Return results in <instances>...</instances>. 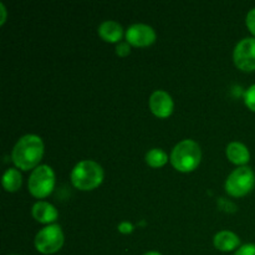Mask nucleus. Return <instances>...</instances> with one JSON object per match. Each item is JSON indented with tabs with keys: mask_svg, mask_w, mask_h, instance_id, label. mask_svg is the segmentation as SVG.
Returning <instances> with one entry per match:
<instances>
[{
	"mask_svg": "<svg viewBox=\"0 0 255 255\" xmlns=\"http://www.w3.org/2000/svg\"><path fill=\"white\" fill-rule=\"evenodd\" d=\"M64 241L65 237L61 227L57 224H50L37 232L34 244L39 253L50 255L57 253L62 248Z\"/></svg>",
	"mask_w": 255,
	"mask_h": 255,
	"instance_id": "6",
	"label": "nucleus"
},
{
	"mask_svg": "<svg viewBox=\"0 0 255 255\" xmlns=\"http://www.w3.org/2000/svg\"><path fill=\"white\" fill-rule=\"evenodd\" d=\"M44 156V142L36 134H25L15 143L11 159L22 171L36 168Z\"/></svg>",
	"mask_w": 255,
	"mask_h": 255,
	"instance_id": "1",
	"label": "nucleus"
},
{
	"mask_svg": "<svg viewBox=\"0 0 255 255\" xmlns=\"http://www.w3.org/2000/svg\"><path fill=\"white\" fill-rule=\"evenodd\" d=\"M213 244L218 251L232 252L237 249L241 244V239L236 233L231 231H222L214 236Z\"/></svg>",
	"mask_w": 255,
	"mask_h": 255,
	"instance_id": "12",
	"label": "nucleus"
},
{
	"mask_svg": "<svg viewBox=\"0 0 255 255\" xmlns=\"http://www.w3.org/2000/svg\"><path fill=\"white\" fill-rule=\"evenodd\" d=\"M201 147L193 139H183L177 143L171 152L172 166L183 173L194 171L201 163Z\"/></svg>",
	"mask_w": 255,
	"mask_h": 255,
	"instance_id": "3",
	"label": "nucleus"
},
{
	"mask_svg": "<svg viewBox=\"0 0 255 255\" xmlns=\"http://www.w3.org/2000/svg\"><path fill=\"white\" fill-rule=\"evenodd\" d=\"M233 60L242 71H255V37H246L236 45Z\"/></svg>",
	"mask_w": 255,
	"mask_h": 255,
	"instance_id": "7",
	"label": "nucleus"
},
{
	"mask_svg": "<svg viewBox=\"0 0 255 255\" xmlns=\"http://www.w3.org/2000/svg\"><path fill=\"white\" fill-rule=\"evenodd\" d=\"M29 192L35 198H46L51 194L55 187V173L51 167L40 164L32 169L27 182Z\"/></svg>",
	"mask_w": 255,
	"mask_h": 255,
	"instance_id": "4",
	"label": "nucleus"
},
{
	"mask_svg": "<svg viewBox=\"0 0 255 255\" xmlns=\"http://www.w3.org/2000/svg\"><path fill=\"white\" fill-rule=\"evenodd\" d=\"M227 158L234 164H238V166L243 167L244 164H247L251 159V153H249V149L246 144H243L242 142H231V143L227 146L226 149Z\"/></svg>",
	"mask_w": 255,
	"mask_h": 255,
	"instance_id": "11",
	"label": "nucleus"
},
{
	"mask_svg": "<svg viewBox=\"0 0 255 255\" xmlns=\"http://www.w3.org/2000/svg\"><path fill=\"white\" fill-rule=\"evenodd\" d=\"M31 214L34 217V219L39 223L42 224H51L54 222L57 221L59 218V212L55 208L52 204H50L49 202L40 201L32 206Z\"/></svg>",
	"mask_w": 255,
	"mask_h": 255,
	"instance_id": "10",
	"label": "nucleus"
},
{
	"mask_svg": "<svg viewBox=\"0 0 255 255\" xmlns=\"http://www.w3.org/2000/svg\"><path fill=\"white\" fill-rule=\"evenodd\" d=\"M126 41L132 46H149L156 41V31L149 25L133 24L126 30Z\"/></svg>",
	"mask_w": 255,
	"mask_h": 255,
	"instance_id": "8",
	"label": "nucleus"
},
{
	"mask_svg": "<svg viewBox=\"0 0 255 255\" xmlns=\"http://www.w3.org/2000/svg\"><path fill=\"white\" fill-rule=\"evenodd\" d=\"M143 255H162V254L158 253V252H147V253H144Z\"/></svg>",
	"mask_w": 255,
	"mask_h": 255,
	"instance_id": "22",
	"label": "nucleus"
},
{
	"mask_svg": "<svg viewBox=\"0 0 255 255\" xmlns=\"http://www.w3.org/2000/svg\"><path fill=\"white\" fill-rule=\"evenodd\" d=\"M129 52H131V49H129L128 42H127V41L126 42L120 41L119 44H117L116 54L119 55V56L125 57V56H127V55H129Z\"/></svg>",
	"mask_w": 255,
	"mask_h": 255,
	"instance_id": "19",
	"label": "nucleus"
},
{
	"mask_svg": "<svg viewBox=\"0 0 255 255\" xmlns=\"http://www.w3.org/2000/svg\"><path fill=\"white\" fill-rule=\"evenodd\" d=\"M22 178L16 168H9L2 174V187L7 192H16L21 187Z\"/></svg>",
	"mask_w": 255,
	"mask_h": 255,
	"instance_id": "14",
	"label": "nucleus"
},
{
	"mask_svg": "<svg viewBox=\"0 0 255 255\" xmlns=\"http://www.w3.org/2000/svg\"><path fill=\"white\" fill-rule=\"evenodd\" d=\"M99 35L106 42H120L122 35H124V29L120 22L114 21V20H106L99 26Z\"/></svg>",
	"mask_w": 255,
	"mask_h": 255,
	"instance_id": "13",
	"label": "nucleus"
},
{
	"mask_svg": "<svg viewBox=\"0 0 255 255\" xmlns=\"http://www.w3.org/2000/svg\"><path fill=\"white\" fill-rule=\"evenodd\" d=\"M168 162V154L161 148H152L146 153V163L152 168L163 167Z\"/></svg>",
	"mask_w": 255,
	"mask_h": 255,
	"instance_id": "15",
	"label": "nucleus"
},
{
	"mask_svg": "<svg viewBox=\"0 0 255 255\" xmlns=\"http://www.w3.org/2000/svg\"><path fill=\"white\" fill-rule=\"evenodd\" d=\"M70 178L75 188L80 191H92L104 181V169L97 162L85 159L72 168Z\"/></svg>",
	"mask_w": 255,
	"mask_h": 255,
	"instance_id": "2",
	"label": "nucleus"
},
{
	"mask_svg": "<svg viewBox=\"0 0 255 255\" xmlns=\"http://www.w3.org/2000/svg\"><path fill=\"white\" fill-rule=\"evenodd\" d=\"M0 12H1V17H0V25H2L6 20V9H5L4 4L0 2Z\"/></svg>",
	"mask_w": 255,
	"mask_h": 255,
	"instance_id": "21",
	"label": "nucleus"
},
{
	"mask_svg": "<svg viewBox=\"0 0 255 255\" xmlns=\"http://www.w3.org/2000/svg\"><path fill=\"white\" fill-rule=\"evenodd\" d=\"M234 255H255V244H244L239 247Z\"/></svg>",
	"mask_w": 255,
	"mask_h": 255,
	"instance_id": "18",
	"label": "nucleus"
},
{
	"mask_svg": "<svg viewBox=\"0 0 255 255\" xmlns=\"http://www.w3.org/2000/svg\"><path fill=\"white\" fill-rule=\"evenodd\" d=\"M134 229L133 224H131L129 222H121L119 224V232L122 234H129L132 233Z\"/></svg>",
	"mask_w": 255,
	"mask_h": 255,
	"instance_id": "20",
	"label": "nucleus"
},
{
	"mask_svg": "<svg viewBox=\"0 0 255 255\" xmlns=\"http://www.w3.org/2000/svg\"><path fill=\"white\" fill-rule=\"evenodd\" d=\"M173 109L174 104L171 95L163 90H157L149 97V110L159 119H167L171 116Z\"/></svg>",
	"mask_w": 255,
	"mask_h": 255,
	"instance_id": "9",
	"label": "nucleus"
},
{
	"mask_svg": "<svg viewBox=\"0 0 255 255\" xmlns=\"http://www.w3.org/2000/svg\"><path fill=\"white\" fill-rule=\"evenodd\" d=\"M244 102L251 111L255 112V84L244 92Z\"/></svg>",
	"mask_w": 255,
	"mask_h": 255,
	"instance_id": "16",
	"label": "nucleus"
},
{
	"mask_svg": "<svg viewBox=\"0 0 255 255\" xmlns=\"http://www.w3.org/2000/svg\"><path fill=\"white\" fill-rule=\"evenodd\" d=\"M255 174L253 169L243 166L234 169L226 181V192L232 197H244L253 191Z\"/></svg>",
	"mask_w": 255,
	"mask_h": 255,
	"instance_id": "5",
	"label": "nucleus"
},
{
	"mask_svg": "<svg viewBox=\"0 0 255 255\" xmlns=\"http://www.w3.org/2000/svg\"><path fill=\"white\" fill-rule=\"evenodd\" d=\"M246 24H247V27L249 29V31H251L255 36V7H253L252 10H249V12L247 14Z\"/></svg>",
	"mask_w": 255,
	"mask_h": 255,
	"instance_id": "17",
	"label": "nucleus"
}]
</instances>
